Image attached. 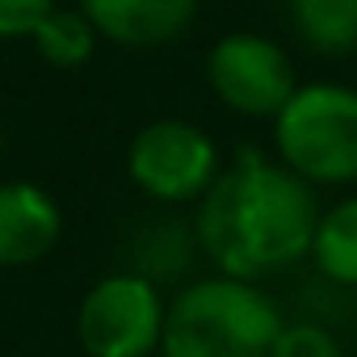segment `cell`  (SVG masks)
Returning <instances> with one entry per match:
<instances>
[{
	"mask_svg": "<svg viewBox=\"0 0 357 357\" xmlns=\"http://www.w3.org/2000/svg\"><path fill=\"white\" fill-rule=\"evenodd\" d=\"M319 231L315 190L286 164L240 151L206 190L194 215V240L223 278L265 282L311 257Z\"/></svg>",
	"mask_w": 357,
	"mask_h": 357,
	"instance_id": "obj_1",
	"label": "cell"
},
{
	"mask_svg": "<svg viewBox=\"0 0 357 357\" xmlns=\"http://www.w3.org/2000/svg\"><path fill=\"white\" fill-rule=\"evenodd\" d=\"M286 315L273 294L240 278H198L168 298L160 357H269Z\"/></svg>",
	"mask_w": 357,
	"mask_h": 357,
	"instance_id": "obj_2",
	"label": "cell"
},
{
	"mask_svg": "<svg viewBox=\"0 0 357 357\" xmlns=\"http://www.w3.org/2000/svg\"><path fill=\"white\" fill-rule=\"evenodd\" d=\"M273 143L307 185L357 181V89L303 84L273 118Z\"/></svg>",
	"mask_w": 357,
	"mask_h": 357,
	"instance_id": "obj_3",
	"label": "cell"
},
{
	"mask_svg": "<svg viewBox=\"0 0 357 357\" xmlns=\"http://www.w3.org/2000/svg\"><path fill=\"white\" fill-rule=\"evenodd\" d=\"M164 315L168 303L151 278L105 273L76 307V340L84 357H160Z\"/></svg>",
	"mask_w": 357,
	"mask_h": 357,
	"instance_id": "obj_4",
	"label": "cell"
},
{
	"mask_svg": "<svg viewBox=\"0 0 357 357\" xmlns=\"http://www.w3.org/2000/svg\"><path fill=\"white\" fill-rule=\"evenodd\" d=\"M130 181L155 202H202L219 181V147L206 130L181 118H160L130 139Z\"/></svg>",
	"mask_w": 357,
	"mask_h": 357,
	"instance_id": "obj_5",
	"label": "cell"
},
{
	"mask_svg": "<svg viewBox=\"0 0 357 357\" xmlns=\"http://www.w3.org/2000/svg\"><path fill=\"white\" fill-rule=\"evenodd\" d=\"M206 80L223 105L248 118H278L286 101L298 93L286 51L261 34L219 38L206 55Z\"/></svg>",
	"mask_w": 357,
	"mask_h": 357,
	"instance_id": "obj_6",
	"label": "cell"
},
{
	"mask_svg": "<svg viewBox=\"0 0 357 357\" xmlns=\"http://www.w3.org/2000/svg\"><path fill=\"white\" fill-rule=\"evenodd\" d=\"M63 231V215L55 198L34 181L0 185V269L38 265Z\"/></svg>",
	"mask_w": 357,
	"mask_h": 357,
	"instance_id": "obj_7",
	"label": "cell"
},
{
	"mask_svg": "<svg viewBox=\"0 0 357 357\" xmlns=\"http://www.w3.org/2000/svg\"><path fill=\"white\" fill-rule=\"evenodd\" d=\"M80 13L109 43L160 47L185 34L198 13V0H80Z\"/></svg>",
	"mask_w": 357,
	"mask_h": 357,
	"instance_id": "obj_8",
	"label": "cell"
},
{
	"mask_svg": "<svg viewBox=\"0 0 357 357\" xmlns=\"http://www.w3.org/2000/svg\"><path fill=\"white\" fill-rule=\"evenodd\" d=\"M311 261H315L319 278H328L332 286L357 290V194L319 215Z\"/></svg>",
	"mask_w": 357,
	"mask_h": 357,
	"instance_id": "obj_9",
	"label": "cell"
},
{
	"mask_svg": "<svg viewBox=\"0 0 357 357\" xmlns=\"http://www.w3.org/2000/svg\"><path fill=\"white\" fill-rule=\"evenodd\" d=\"M290 13L307 47L324 55L357 51V0H290Z\"/></svg>",
	"mask_w": 357,
	"mask_h": 357,
	"instance_id": "obj_10",
	"label": "cell"
},
{
	"mask_svg": "<svg viewBox=\"0 0 357 357\" xmlns=\"http://www.w3.org/2000/svg\"><path fill=\"white\" fill-rule=\"evenodd\" d=\"M93 43L97 30L80 9H55L38 30H34V47L47 63L55 68H80L93 59Z\"/></svg>",
	"mask_w": 357,
	"mask_h": 357,
	"instance_id": "obj_11",
	"label": "cell"
},
{
	"mask_svg": "<svg viewBox=\"0 0 357 357\" xmlns=\"http://www.w3.org/2000/svg\"><path fill=\"white\" fill-rule=\"evenodd\" d=\"M269 357H344V344L332 328L315 319H286Z\"/></svg>",
	"mask_w": 357,
	"mask_h": 357,
	"instance_id": "obj_12",
	"label": "cell"
},
{
	"mask_svg": "<svg viewBox=\"0 0 357 357\" xmlns=\"http://www.w3.org/2000/svg\"><path fill=\"white\" fill-rule=\"evenodd\" d=\"M55 13V0H0V38H34V30Z\"/></svg>",
	"mask_w": 357,
	"mask_h": 357,
	"instance_id": "obj_13",
	"label": "cell"
},
{
	"mask_svg": "<svg viewBox=\"0 0 357 357\" xmlns=\"http://www.w3.org/2000/svg\"><path fill=\"white\" fill-rule=\"evenodd\" d=\"M353 332H357V307H353Z\"/></svg>",
	"mask_w": 357,
	"mask_h": 357,
	"instance_id": "obj_14",
	"label": "cell"
}]
</instances>
